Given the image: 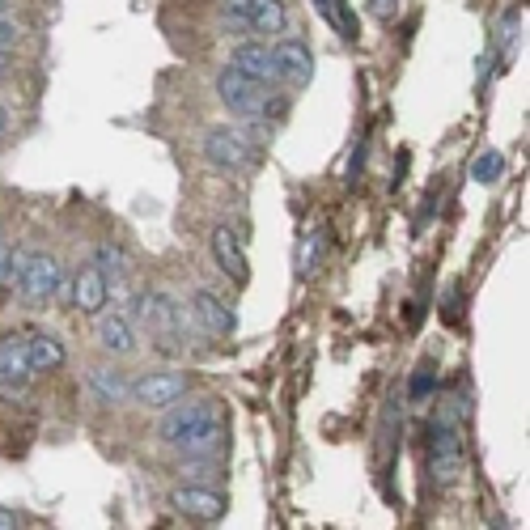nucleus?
Here are the masks:
<instances>
[{"instance_id":"nucleus-32","label":"nucleus","mask_w":530,"mask_h":530,"mask_svg":"<svg viewBox=\"0 0 530 530\" xmlns=\"http://www.w3.org/2000/svg\"><path fill=\"white\" fill-rule=\"evenodd\" d=\"M492 530H509V526H505V522H497V518H492Z\"/></svg>"},{"instance_id":"nucleus-10","label":"nucleus","mask_w":530,"mask_h":530,"mask_svg":"<svg viewBox=\"0 0 530 530\" xmlns=\"http://www.w3.org/2000/svg\"><path fill=\"white\" fill-rule=\"evenodd\" d=\"M187 314H191V327L196 331H204V335H229L238 327V318H234V310H229L217 293H196L191 297V306H187Z\"/></svg>"},{"instance_id":"nucleus-2","label":"nucleus","mask_w":530,"mask_h":530,"mask_svg":"<svg viewBox=\"0 0 530 530\" xmlns=\"http://www.w3.org/2000/svg\"><path fill=\"white\" fill-rule=\"evenodd\" d=\"M433 446H429V475L437 488H450L458 463H463V441H458V420H454V403H441V412L433 416Z\"/></svg>"},{"instance_id":"nucleus-23","label":"nucleus","mask_w":530,"mask_h":530,"mask_svg":"<svg viewBox=\"0 0 530 530\" xmlns=\"http://www.w3.org/2000/svg\"><path fill=\"white\" fill-rule=\"evenodd\" d=\"M501 174H505V157H501L497 149H488V153H480V157L471 162V179L480 183V187L501 183Z\"/></svg>"},{"instance_id":"nucleus-1","label":"nucleus","mask_w":530,"mask_h":530,"mask_svg":"<svg viewBox=\"0 0 530 530\" xmlns=\"http://www.w3.org/2000/svg\"><path fill=\"white\" fill-rule=\"evenodd\" d=\"M221 424H225V412H221L217 399H187L183 408H166L157 433H162L166 446L183 450V458H191V454H221V437H225Z\"/></svg>"},{"instance_id":"nucleus-26","label":"nucleus","mask_w":530,"mask_h":530,"mask_svg":"<svg viewBox=\"0 0 530 530\" xmlns=\"http://www.w3.org/2000/svg\"><path fill=\"white\" fill-rule=\"evenodd\" d=\"M522 22H526V9H522V5L505 13V22H501V30H497L501 47H514V43H518V30H522Z\"/></svg>"},{"instance_id":"nucleus-6","label":"nucleus","mask_w":530,"mask_h":530,"mask_svg":"<svg viewBox=\"0 0 530 530\" xmlns=\"http://www.w3.org/2000/svg\"><path fill=\"white\" fill-rule=\"evenodd\" d=\"M140 318H145V327L157 335V340H187V327H191V314L174 302L170 293H145L140 297Z\"/></svg>"},{"instance_id":"nucleus-27","label":"nucleus","mask_w":530,"mask_h":530,"mask_svg":"<svg viewBox=\"0 0 530 530\" xmlns=\"http://www.w3.org/2000/svg\"><path fill=\"white\" fill-rule=\"evenodd\" d=\"M17 39H22V22H17V17H9V13H0V51H9L17 47Z\"/></svg>"},{"instance_id":"nucleus-4","label":"nucleus","mask_w":530,"mask_h":530,"mask_svg":"<svg viewBox=\"0 0 530 530\" xmlns=\"http://www.w3.org/2000/svg\"><path fill=\"white\" fill-rule=\"evenodd\" d=\"M187 386H191V378L179 374V369H157V374H140L132 382L128 399H136L140 408H149V412H166L187 395Z\"/></svg>"},{"instance_id":"nucleus-12","label":"nucleus","mask_w":530,"mask_h":530,"mask_svg":"<svg viewBox=\"0 0 530 530\" xmlns=\"http://www.w3.org/2000/svg\"><path fill=\"white\" fill-rule=\"evenodd\" d=\"M212 259H217V272L229 276V285H246V280H251V263H246L242 238L229 225H221L217 234H212Z\"/></svg>"},{"instance_id":"nucleus-16","label":"nucleus","mask_w":530,"mask_h":530,"mask_svg":"<svg viewBox=\"0 0 530 530\" xmlns=\"http://www.w3.org/2000/svg\"><path fill=\"white\" fill-rule=\"evenodd\" d=\"M98 344L106 352H115V357H128V352L136 348V331L128 323V314H106V318H98Z\"/></svg>"},{"instance_id":"nucleus-19","label":"nucleus","mask_w":530,"mask_h":530,"mask_svg":"<svg viewBox=\"0 0 530 530\" xmlns=\"http://www.w3.org/2000/svg\"><path fill=\"white\" fill-rule=\"evenodd\" d=\"M94 268H98L102 276H115L119 285H123V280L132 276V255L123 251V246H115V242H102L98 251H94Z\"/></svg>"},{"instance_id":"nucleus-34","label":"nucleus","mask_w":530,"mask_h":530,"mask_svg":"<svg viewBox=\"0 0 530 530\" xmlns=\"http://www.w3.org/2000/svg\"><path fill=\"white\" fill-rule=\"evenodd\" d=\"M5 5H9V0H0V13H5Z\"/></svg>"},{"instance_id":"nucleus-31","label":"nucleus","mask_w":530,"mask_h":530,"mask_svg":"<svg viewBox=\"0 0 530 530\" xmlns=\"http://www.w3.org/2000/svg\"><path fill=\"white\" fill-rule=\"evenodd\" d=\"M5 68H9V56H5V51H0V77H5Z\"/></svg>"},{"instance_id":"nucleus-20","label":"nucleus","mask_w":530,"mask_h":530,"mask_svg":"<svg viewBox=\"0 0 530 530\" xmlns=\"http://www.w3.org/2000/svg\"><path fill=\"white\" fill-rule=\"evenodd\" d=\"M285 5L280 0H255L251 13V34H285Z\"/></svg>"},{"instance_id":"nucleus-5","label":"nucleus","mask_w":530,"mask_h":530,"mask_svg":"<svg viewBox=\"0 0 530 530\" xmlns=\"http://www.w3.org/2000/svg\"><path fill=\"white\" fill-rule=\"evenodd\" d=\"M217 94L229 106V115H238V119H263V106H268V85L242 77L238 68H225L217 77Z\"/></svg>"},{"instance_id":"nucleus-13","label":"nucleus","mask_w":530,"mask_h":530,"mask_svg":"<svg viewBox=\"0 0 530 530\" xmlns=\"http://www.w3.org/2000/svg\"><path fill=\"white\" fill-rule=\"evenodd\" d=\"M106 297H111V280H106L94 263H85V268L73 276V306L81 314H98L106 306Z\"/></svg>"},{"instance_id":"nucleus-14","label":"nucleus","mask_w":530,"mask_h":530,"mask_svg":"<svg viewBox=\"0 0 530 530\" xmlns=\"http://www.w3.org/2000/svg\"><path fill=\"white\" fill-rule=\"evenodd\" d=\"M229 68H238L242 77H251L259 85H272V47L268 43H255V39H246L234 47V60H229Z\"/></svg>"},{"instance_id":"nucleus-21","label":"nucleus","mask_w":530,"mask_h":530,"mask_svg":"<svg viewBox=\"0 0 530 530\" xmlns=\"http://www.w3.org/2000/svg\"><path fill=\"white\" fill-rule=\"evenodd\" d=\"M323 255H327V234H323V229H310V234L302 238V251H297V272L314 276L318 263H323Z\"/></svg>"},{"instance_id":"nucleus-17","label":"nucleus","mask_w":530,"mask_h":530,"mask_svg":"<svg viewBox=\"0 0 530 530\" xmlns=\"http://www.w3.org/2000/svg\"><path fill=\"white\" fill-rule=\"evenodd\" d=\"M314 9L323 13V22L340 34V39L348 43H357L361 39V26H357V13H352L348 0H314Z\"/></svg>"},{"instance_id":"nucleus-25","label":"nucleus","mask_w":530,"mask_h":530,"mask_svg":"<svg viewBox=\"0 0 530 530\" xmlns=\"http://www.w3.org/2000/svg\"><path fill=\"white\" fill-rule=\"evenodd\" d=\"M225 22L242 30V34H251V13H255V0H225Z\"/></svg>"},{"instance_id":"nucleus-30","label":"nucleus","mask_w":530,"mask_h":530,"mask_svg":"<svg viewBox=\"0 0 530 530\" xmlns=\"http://www.w3.org/2000/svg\"><path fill=\"white\" fill-rule=\"evenodd\" d=\"M0 530H17V518H13V509H0Z\"/></svg>"},{"instance_id":"nucleus-11","label":"nucleus","mask_w":530,"mask_h":530,"mask_svg":"<svg viewBox=\"0 0 530 530\" xmlns=\"http://www.w3.org/2000/svg\"><path fill=\"white\" fill-rule=\"evenodd\" d=\"M170 505L179 509V514L187 518H200V522H217L229 501L221 497V492H212V488H200V484H183V488H174L170 492Z\"/></svg>"},{"instance_id":"nucleus-15","label":"nucleus","mask_w":530,"mask_h":530,"mask_svg":"<svg viewBox=\"0 0 530 530\" xmlns=\"http://www.w3.org/2000/svg\"><path fill=\"white\" fill-rule=\"evenodd\" d=\"M22 340H26V365H30V374H56V369L64 365V344L56 340V335L34 331V335H22Z\"/></svg>"},{"instance_id":"nucleus-3","label":"nucleus","mask_w":530,"mask_h":530,"mask_svg":"<svg viewBox=\"0 0 530 530\" xmlns=\"http://www.w3.org/2000/svg\"><path fill=\"white\" fill-rule=\"evenodd\" d=\"M17 289H22V297L30 306H47L60 297V263L34 251V255H17Z\"/></svg>"},{"instance_id":"nucleus-18","label":"nucleus","mask_w":530,"mask_h":530,"mask_svg":"<svg viewBox=\"0 0 530 530\" xmlns=\"http://www.w3.org/2000/svg\"><path fill=\"white\" fill-rule=\"evenodd\" d=\"M90 386H94V395L106 403V408L123 403V399H128V391H132L128 374H119V369H94V374H90Z\"/></svg>"},{"instance_id":"nucleus-22","label":"nucleus","mask_w":530,"mask_h":530,"mask_svg":"<svg viewBox=\"0 0 530 530\" xmlns=\"http://www.w3.org/2000/svg\"><path fill=\"white\" fill-rule=\"evenodd\" d=\"M217 471H221V454H191V458L179 463V475L191 480V484H208Z\"/></svg>"},{"instance_id":"nucleus-28","label":"nucleus","mask_w":530,"mask_h":530,"mask_svg":"<svg viewBox=\"0 0 530 530\" xmlns=\"http://www.w3.org/2000/svg\"><path fill=\"white\" fill-rule=\"evenodd\" d=\"M17 255L22 251H9V246L0 242V285H13L17 280Z\"/></svg>"},{"instance_id":"nucleus-9","label":"nucleus","mask_w":530,"mask_h":530,"mask_svg":"<svg viewBox=\"0 0 530 530\" xmlns=\"http://www.w3.org/2000/svg\"><path fill=\"white\" fill-rule=\"evenodd\" d=\"M30 365H26V340L22 335H0V395L17 399L30 386Z\"/></svg>"},{"instance_id":"nucleus-7","label":"nucleus","mask_w":530,"mask_h":530,"mask_svg":"<svg viewBox=\"0 0 530 530\" xmlns=\"http://www.w3.org/2000/svg\"><path fill=\"white\" fill-rule=\"evenodd\" d=\"M204 157L217 170H229V174H246L255 170V149L234 132V128H212L204 132Z\"/></svg>"},{"instance_id":"nucleus-8","label":"nucleus","mask_w":530,"mask_h":530,"mask_svg":"<svg viewBox=\"0 0 530 530\" xmlns=\"http://www.w3.org/2000/svg\"><path fill=\"white\" fill-rule=\"evenodd\" d=\"M272 77L285 81L289 90H306L310 77H314V56H310V47L297 43V39H280V43L272 47Z\"/></svg>"},{"instance_id":"nucleus-24","label":"nucleus","mask_w":530,"mask_h":530,"mask_svg":"<svg viewBox=\"0 0 530 530\" xmlns=\"http://www.w3.org/2000/svg\"><path fill=\"white\" fill-rule=\"evenodd\" d=\"M433 382H437L433 365H429V361H424V365H416V369H412V382H408V399H412V403L429 399V395H433Z\"/></svg>"},{"instance_id":"nucleus-33","label":"nucleus","mask_w":530,"mask_h":530,"mask_svg":"<svg viewBox=\"0 0 530 530\" xmlns=\"http://www.w3.org/2000/svg\"><path fill=\"white\" fill-rule=\"evenodd\" d=\"M0 132H5V106H0Z\"/></svg>"},{"instance_id":"nucleus-29","label":"nucleus","mask_w":530,"mask_h":530,"mask_svg":"<svg viewBox=\"0 0 530 530\" xmlns=\"http://www.w3.org/2000/svg\"><path fill=\"white\" fill-rule=\"evenodd\" d=\"M369 13H374L378 22H386V17L399 13V0H369Z\"/></svg>"}]
</instances>
